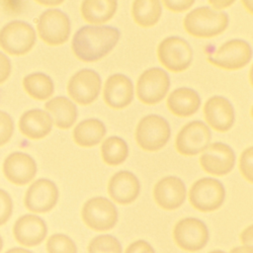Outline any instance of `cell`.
Listing matches in <instances>:
<instances>
[{
	"label": "cell",
	"mask_w": 253,
	"mask_h": 253,
	"mask_svg": "<svg viewBox=\"0 0 253 253\" xmlns=\"http://www.w3.org/2000/svg\"><path fill=\"white\" fill-rule=\"evenodd\" d=\"M121 33L111 26H84L73 36L72 50L82 61H96L107 55L118 43Z\"/></svg>",
	"instance_id": "obj_1"
},
{
	"label": "cell",
	"mask_w": 253,
	"mask_h": 253,
	"mask_svg": "<svg viewBox=\"0 0 253 253\" xmlns=\"http://www.w3.org/2000/svg\"><path fill=\"white\" fill-rule=\"evenodd\" d=\"M229 18L225 12H218L208 6H201L184 18V28L197 38H212L221 34L228 26Z\"/></svg>",
	"instance_id": "obj_2"
},
{
	"label": "cell",
	"mask_w": 253,
	"mask_h": 253,
	"mask_svg": "<svg viewBox=\"0 0 253 253\" xmlns=\"http://www.w3.org/2000/svg\"><path fill=\"white\" fill-rule=\"evenodd\" d=\"M37 40L34 28L27 22L15 20L0 30V47L11 55H24L34 46Z\"/></svg>",
	"instance_id": "obj_3"
},
{
	"label": "cell",
	"mask_w": 253,
	"mask_h": 253,
	"mask_svg": "<svg viewBox=\"0 0 253 253\" xmlns=\"http://www.w3.org/2000/svg\"><path fill=\"white\" fill-rule=\"evenodd\" d=\"M171 129L168 122L158 115H147L137 124L135 140L146 151L161 149L169 140Z\"/></svg>",
	"instance_id": "obj_4"
},
{
	"label": "cell",
	"mask_w": 253,
	"mask_h": 253,
	"mask_svg": "<svg viewBox=\"0 0 253 253\" xmlns=\"http://www.w3.org/2000/svg\"><path fill=\"white\" fill-rule=\"evenodd\" d=\"M225 198V190L220 181L205 177L197 180L189 191L191 205L200 211H212L219 209Z\"/></svg>",
	"instance_id": "obj_5"
},
{
	"label": "cell",
	"mask_w": 253,
	"mask_h": 253,
	"mask_svg": "<svg viewBox=\"0 0 253 253\" xmlns=\"http://www.w3.org/2000/svg\"><path fill=\"white\" fill-rule=\"evenodd\" d=\"M37 29L40 38L44 42L49 45H59L68 40L71 24L64 12L56 8H50L41 14Z\"/></svg>",
	"instance_id": "obj_6"
},
{
	"label": "cell",
	"mask_w": 253,
	"mask_h": 253,
	"mask_svg": "<svg viewBox=\"0 0 253 253\" xmlns=\"http://www.w3.org/2000/svg\"><path fill=\"white\" fill-rule=\"evenodd\" d=\"M81 216L89 228L104 231L113 228L117 224L119 213L116 206L109 199L95 197L85 202Z\"/></svg>",
	"instance_id": "obj_7"
},
{
	"label": "cell",
	"mask_w": 253,
	"mask_h": 253,
	"mask_svg": "<svg viewBox=\"0 0 253 253\" xmlns=\"http://www.w3.org/2000/svg\"><path fill=\"white\" fill-rule=\"evenodd\" d=\"M159 61L170 71L181 72L192 63L193 50L189 42L180 37H168L157 47Z\"/></svg>",
	"instance_id": "obj_8"
},
{
	"label": "cell",
	"mask_w": 253,
	"mask_h": 253,
	"mask_svg": "<svg viewBox=\"0 0 253 253\" xmlns=\"http://www.w3.org/2000/svg\"><path fill=\"white\" fill-rule=\"evenodd\" d=\"M170 87L168 73L160 67H151L143 71L137 79L136 95L148 105H154L164 99Z\"/></svg>",
	"instance_id": "obj_9"
},
{
	"label": "cell",
	"mask_w": 253,
	"mask_h": 253,
	"mask_svg": "<svg viewBox=\"0 0 253 253\" xmlns=\"http://www.w3.org/2000/svg\"><path fill=\"white\" fill-rule=\"evenodd\" d=\"M173 238L181 249L188 252H196L202 250L207 245L209 229L201 219L185 217L175 224Z\"/></svg>",
	"instance_id": "obj_10"
},
{
	"label": "cell",
	"mask_w": 253,
	"mask_h": 253,
	"mask_svg": "<svg viewBox=\"0 0 253 253\" xmlns=\"http://www.w3.org/2000/svg\"><path fill=\"white\" fill-rule=\"evenodd\" d=\"M252 57L250 44L244 40L233 39L224 42L212 54L208 56V60L220 68L236 70L244 67Z\"/></svg>",
	"instance_id": "obj_11"
},
{
	"label": "cell",
	"mask_w": 253,
	"mask_h": 253,
	"mask_svg": "<svg viewBox=\"0 0 253 253\" xmlns=\"http://www.w3.org/2000/svg\"><path fill=\"white\" fill-rule=\"evenodd\" d=\"M211 137V129L204 122L193 121L180 129L176 136L175 146L179 153L192 156L204 151L208 147Z\"/></svg>",
	"instance_id": "obj_12"
},
{
	"label": "cell",
	"mask_w": 253,
	"mask_h": 253,
	"mask_svg": "<svg viewBox=\"0 0 253 253\" xmlns=\"http://www.w3.org/2000/svg\"><path fill=\"white\" fill-rule=\"evenodd\" d=\"M101 85L100 75L93 69L84 68L71 76L67 84V91L76 103L89 105L97 99Z\"/></svg>",
	"instance_id": "obj_13"
},
{
	"label": "cell",
	"mask_w": 253,
	"mask_h": 253,
	"mask_svg": "<svg viewBox=\"0 0 253 253\" xmlns=\"http://www.w3.org/2000/svg\"><path fill=\"white\" fill-rule=\"evenodd\" d=\"M58 189L48 179H38L28 188L24 203L26 208L36 213L47 212L52 210L58 200Z\"/></svg>",
	"instance_id": "obj_14"
},
{
	"label": "cell",
	"mask_w": 253,
	"mask_h": 253,
	"mask_svg": "<svg viewBox=\"0 0 253 253\" xmlns=\"http://www.w3.org/2000/svg\"><path fill=\"white\" fill-rule=\"evenodd\" d=\"M235 163L232 148L223 142H213L203 151L200 156L202 168L209 174L222 176L229 173Z\"/></svg>",
	"instance_id": "obj_15"
},
{
	"label": "cell",
	"mask_w": 253,
	"mask_h": 253,
	"mask_svg": "<svg viewBox=\"0 0 253 253\" xmlns=\"http://www.w3.org/2000/svg\"><path fill=\"white\" fill-rule=\"evenodd\" d=\"M3 173L11 183L26 185L35 178L37 163L31 155L22 151H15L5 158Z\"/></svg>",
	"instance_id": "obj_16"
},
{
	"label": "cell",
	"mask_w": 253,
	"mask_h": 253,
	"mask_svg": "<svg viewBox=\"0 0 253 253\" xmlns=\"http://www.w3.org/2000/svg\"><path fill=\"white\" fill-rule=\"evenodd\" d=\"M156 204L167 211L180 208L186 199V186L176 176H166L159 180L153 189Z\"/></svg>",
	"instance_id": "obj_17"
},
{
	"label": "cell",
	"mask_w": 253,
	"mask_h": 253,
	"mask_svg": "<svg viewBox=\"0 0 253 253\" xmlns=\"http://www.w3.org/2000/svg\"><path fill=\"white\" fill-rule=\"evenodd\" d=\"M47 233L44 220L32 213L20 216L13 226V235L21 245L32 247L41 244Z\"/></svg>",
	"instance_id": "obj_18"
},
{
	"label": "cell",
	"mask_w": 253,
	"mask_h": 253,
	"mask_svg": "<svg viewBox=\"0 0 253 253\" xmlns=\"http://www.w3.org/2000/svg\"><path fill=\"white\" fill-rule=\"evenodd\" d=\"M103 97L105 103L111 108L123 109L133 99V84L125 74H113L105 82Z\"/></svg>",
	"instance_id": "obj_19"
},
{
	"label": "cell",
	"mask_w": 253,
	"mask_h": 253,
	"mask_svg": "<svg viewBox=\"0 0 253 253\" xmlns=\"http://www.w3.org/2000/svg\"><path fill=\"white\" fill-rule=\"evenodd\" d=\"M208 124L218 131H227L234 123V109L225 97L215 95L208 99L204 106Z\"/></svg>",
	"instance_id": "obj_20"
},
{
	"label": "cell",
	"mask_w": 253,
	"mask_h": 253,
	"mask_svg": "<svg viewBox=\"0 0 253 253\" xmlns=\"http://www.w3.org/2000/svg\"><path fill=\"white\" fill-rule=\"evenodd\" d=\"M140 184L136 176L126 170L115 173L109 180L108 193L111 198L121 204L128 205L139 195Z\"/></svg>",
	"instance_id": "obj_21"
},
{
	"label": "cell",
	"mask_w": 253,
	"mask_h": 253,
	"mask_svg": "<svg viewBox=\"0 0 253 253\" xmlns=\"http://www.w3.org/2000/svg\"><path fill=\"white\" fill-rule=\"evenodd\" d=\"M51 128V116L41 109L26 111L19 120L20 131L31 139H40L46 136Z\"/></svg>",
	"instance_id": "obj_22"
},
{
	"label": "cell",
	"mask_w": 253,
	"mask_h": 253,
	"mask_svg": "<svg viewBox=\"0 0 253 253\" xmlns=\"http://www.w3.org/2000/svg\"><path fill=\"white\" fill-rule=\"evenodd\" d=\"M168 109L178 117L194 115L201 106V98L197 91L189 87L173 90L167 98Z\"/></svg>",
	"instance_id": "obj_23"
},
{
	"label": "cell",
	"mask_w": 253,
	"mask_h": 253,
	"mask_svg": "<svg viewBox=\"0 0 253 253\" xmlns=\"http://www.w3.org/2000/svg\"><path fill=\"white\" fill-rule=\"evenodd\" d=\"M44 108L51 114L54 125L59 128H69L77 119V108L67 97H54L44 104Z\"/></svg>",
	"instance_id": "obj_24"
},
{
	"label": "cell",
	"mask_w": 253,
	"mask_h": 253,
	"mask_svg": "<svg viewBox=\"0 0 253 253\" xmlns=\"http://www.w3.org/2000/svg\"><path fill=\"white\" fill-rule=\"evenodd\" d=\"M116 0H84L81 3V14L90 24H104L113 18L117 11Z\"/></svg>",
	"instance_id": "obj_25"
},
{
	"label": "cell",
	"mask_w": 253,
	"mask_h": 253,
	"mask_svg": "<svg viewBox=\"0 0 253 253\" xmlns=\"http://www.w3.org/2000/svg\"><path fill=\"white\" fill-rule=\"evenodd\" d=\"M74 141L84 147L98 144L106 134L104 123L98 119H86L80 122L73 129Z\"/></svg>",
	"instance_id": "obj_26"
},
{
	"label": "cell",
	"mask_w": 253,
	"mask_h": 253,
	"mask_svg": "<svg viewBox=\"0 0 253 253\" xmlns=\"http://www.w3.org/2000/svg\"><path fill=\"white\" fill-rule=\"evenodd\" d=\"M162 6L159 0H135L131 5L134 22L141 27L154 26L160 19Z\"/></svg>",
	"instance_id": "obj_27"
},
{
	"label": "cell",
	"mask_w": 253,
	"mask_h": 253,
	"mask_svg": "<svg viewBox=\"0 0 253 253\" xmlns=\"http://www.w3.org/2000/svg\"><path fill=\"white\" fill-rule=\"evenodd\" d=\"M23 87L28 95L41 101L49 98L54 91L53 81L48 75L42 72H34L25 76Z\"/></svg>",
	"instance_id": "obj_28"
},
{
	"label": "cell",
	"mask_w": 253,
	"mask_h": 253,
	"mask_svg": "<svg viewBox=\"0 0 253 253\" xmlns=\"http://www.w3.org/2000/svg\"><path fill=\"white\" fill-rule=\"evenodd\" d=\"M101 155L104 162L111 166L123 163L128 155L126 142L116 135L106 138L101 145Z\"/></svg>",
	"instance_id": "obj_29"
},
{
	"label": "cell",
	"mask_w": 253,
	"mask_h": 253,
	"mask_svg": "<svg viewBox=\"0 0 253 253\" xmlns=\"http://www.w3.org/2000/svg\"><path fill=\"white\" fill-rule=\"evenodd\" d=\"M120 241L113 235L102 234L94 237L88 245V253H122Z\"/></svg>",
	"instance_id": "obj_30"
},
{
	"label": "cell",
	"mask_w": 253,
	"mask_h": 253,
	"mask_svg": "<svg viewBox=\"0 0 253 253\" xmlns=\"http://www.w3.org/2000/svg\"><path fill=\"white\" fill-rule=\"evenodd\" d=\"M46 251L47 253H77V246L69 236L55 233L48 237Z\"/></svg>",
	"instance_id": "obj_31"
},
{
	"label": "cell",
	"mask_w": 253,
	"mask_h": 253,
	"mask_svg": "<svg viewBox=\"0 0 253 253\" xmlns=\"http://www.w3.org/2000/svg\"><path fill=\"white\" fill-rule=\"evenodd\" d=\"M14 132V122L11 116L0 110V146L6 144Z\"/></svg>",
	"instance_id": "obj_32"
},
{
	"label": "cell",
	"mask_w": 253,
	"mask_h": 253,
	"mask_svg": "<svg viewBox=\"0 0 253 253\" xmlns=\"http://www.w3.org/2000/svg\"><path fill=\"white\" fill-rule=\"evenodd\" d=\"M252 157H253V147L249 146L248 148H246L241 156H240V160H239V168L240 171L243 175V177L249 182L252 183L253 179H252Z\"/></svg>",
	"instance_id": "obj_33"
},
{
	"label": "cell",
	"mask_w": 253,
	"mask_h": 253,
	"mask_svg": "<svg viewBox=\"0 0 253 253\" xmlns=\"http://www.w3.org/2000/svg\"><path fill=\"white\" fill-rule=\"evenodd\" d=\"M13 212V202L10 195L0 189V225L8 221Z\"/></svg>",
	"instance_id": "obj_34"
},
{
	"label": "cell",
	"mask_w": 253,
	"mask_h": 253,
	"mask_svg": "<svg viewBox=\"0 0 253 253\" xmlns=\"http://www.w3.org/2000/svg\"><path fill=\"white\" fill-rule=\"evenodd\" d=\"M125 253H155V251L147 241L139 239L130 243Z\"/></svg>",
	"instance_id": "obj_35"
},
{
	"label": "cell",
	"mask_w": 253,
	"mask_h": 253,
	"mask_svg": "<svg viewBox=\"0 0 253 253\" xmlns=\"http://www.w3.org/2000/svg\"><path fill=\"white\" fill-rule=\"evenodd\" d=\"M164 5L171 11L182 12L189 9L194 3V0H164Z\"/></svg>",
	"instance_id": "obj_36"
},
{
	"label": "cell",
	"mask_w": 253,
	"mask_h": 253,
	"mask_svg": "<svg viewBox=\"0 0 253 253\" xmlns=\"http://www.w3.org/2000/svg\"><path fill=\"white\" fill-rule=\"evenodd\" d=\"M12 65L9 57L0 51V84L4 83L10 76Z\"/></svg>",
	"instance_id": "obj_37"
},
{
	"label": "cell",
	"mask_w": 253,
	"mask_h": 253,
	"mask_svg": "<svg viewBox=\"0 0 253 253\" xmlns=\"http://www.w3.org/2000/svg\"><path fill=\"white\" fill-rule=\"evenodd\" d=\"M241 242L244 246H250L253 245V226L249 225L247 226L240 234Z\"/></svg>",
	"instance_id": "obj_38"
},
{
	"label": "cell",
	"mask_w": 253,
	"mask_h": 253,
	"mask_svg": "<svg viewBox=\"0 0 253 253\" xmlns=\"http://www.w3.org/2000/svg\"><path fill=\"white\" fill-rule=\"evenodd\" d=\"M209 3L215 9H221V8H226L230 5H232L234 3V1L233 0H231V1H228V0H221V1L220 0H213V1L210 0Z\"/></svg>",
	"instance_id": "obj_39"
},
{
	"label": "cell",
	"mask_w": 253,
	"mask_h": 253,
	"mask_svg": "<svg viewBox=\"0 0 253 253\" xmlns=\"http://www.w3.org/2000/svg\"><path fill=\"white\" fill-rule=\"evenodd\" d=\"M230 253H253V247L250 246H237L231 249Z\"/></svg>",
	"instance_id": "obj_40"
},
{
	"label": "cell",
	"mask_w": 253,
	"mask_h": 253,
	"mask_svg": "<svg viewBox=\"0 0 253 253\" xmlns=\"http://www.w3.org/2000/svg\"><path fill=\"white\" fill-rule=\"evenodd\" d=\"M5 253H34V252L24 249V248H21V247H13V248L7 250Z\"/></svg>",
	"instance_id": "obj_41"
},
{
	"label": "cell",
	"mask_w": 253,
	"mask_h": 253,
	"mask_svg": "<svg viewBox=\"0 0 253 253\" xmlns=\"http://www.w3.org/2000/svg\"><path fill=\"white\" fill-rule=\"evenodd\" d=\"M38 3L40 4H42V5H45V6H55V5H59L61 4L63 1H55V0H51V1H42V0H38L37 1Z\"/></svg>",
	"instance_id": "obj_42"
},
{
	"label": "cell",
	"mask_w": 253,
	"mask_h": 253,
	"mask_svg": "<svg viewBox=\"0 0 253 253\" xmlns=\"http://www.w3.org/2000/svg\"><path fill=\"white\" fill-rule=\"evenodd\" d=\"M209 253H226L224 251H221V250H214V251H211Z\"/></svg>",
	"instance_id": "obj_43"
},
{
	"label": "cell",
	"mask_w": 253,
	"mask_h": 253,
	"mask_svg": "<svg viewBox=\"0 0 253 253\" xmlns=\"http://www.w3.org/2000/svg\"><path fill=\"white\" fill-rule=\"evenodd\" d=\"M2 246H3V240H2V237L0 236V251L2 249Z\"/></svg>",
	"instance_id": "obj_44"
}]
</instances>
